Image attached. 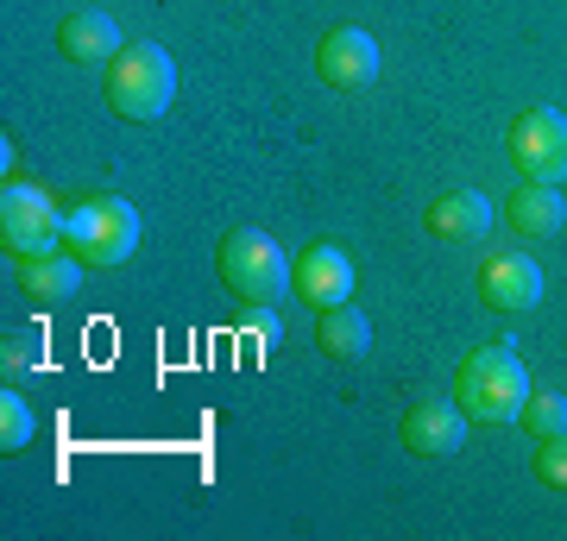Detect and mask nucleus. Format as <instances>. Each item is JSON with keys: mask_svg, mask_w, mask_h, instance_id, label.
<instances>
[{"mask_svg": "<svg viewBox=\"0 0 567 541\" xmlns=\"http://www.w3.org/2000/svg\"><path fill=\"white\" fill-rule=\"evenodd\" d=\"M454 403L466 409V422H486V428H498V422H517L529 403V365L517 346L505 341H486L473 346L461 365H454Z\"/></svg>", "mask_w": 567, "mask_h": 541, "instance_id": "nucleus-1", "label": "nucleus"}, {"mask_svg": "<svg viewBox=\"0 0 567 541\" xmlns=\"http://www.w3.org/2000/svg\"><path fill=\"white\" fill-rule=\"evenodd\" d=\"M102 101L133 126H152L171 114V101H177V63L171 51L152 39L140 44H121L114 63H102Z\"/></svg>", "mask_w": 567, "mask_h": 541, "instance_id": "nucleus-2", "label": "nucleus"}, {"mask_svg": "<svg viewBox=\"0 0 567 541\" xmlns=\"http://www.w3.org/2000/svg\"><path fill=\"white\" fill-rule=\"evenodd\" d=\"M63 252L82 271H114L140 252V208L121 196H89L63 215Z\"/></svg>", "mask_w": 567, "mask_h": 541, "instance_id": "nucleus-3", "label": "nucleus"}, {"mask_svg": "<svg viewBox=\"0 0 567 541\" xmlns=\"http://www.w3.org/2000/svg\"><path fill=\"white\" fill-rule=\"evenodd\" d=\"M215 271L240 302H278L290 290V252H284L265 227H234L215 246Z\"/></svg>", "mask_w": 567, "mask_h": 541, "instance_id": "nucleus-4", "label": "nucleus"}, {"mask_svg": "<svg viewBox=\"0 0 567 541\" xmlns=\"http://www.w3.org/2000/svg\"><path fill=\"white\" fill-rule=\"evenodd\" d=\"M0 252L13 264L44 259V252H63V208L44 196L39 183H13L0 189Z\"/></svg>", "mask_w": 567, "mask_h": 541, "instance_id": "nucleus-5", "label": "nucleus"}, {"mask_svg": "<svg viewBox=\"0 0 567 541\" xmlns=\"http://www.w3.org/2000/svg\"><path fill=\"white\" fill-rule=\"evenodd\" d=\"M505 158L524 183H567V114L555 107H524L505 126Z\"/></svg>", "mask_w": 567, "mask_h": 541, "instance_id": "nucleus-6", "label": "nucleus"}, {"mask_svg": "<svg viewBox=\"0 0 567 541\" xmlns=\"http://www.w3.org/2000/svg\"><path fill=\"white\" fill-rule=\"evenodd\" d=\"M316 76L341 95H365L379 82V39L365 25H334L322 44H316Z\"/></svg>", "mask_w": 567, "mask_h": 541, "instance_id": "nucleus-7", "label": "nucleus"}, {"mask_svg": "<svg viewBox=\"0 0 567 541\" xmlns=\"http://www.w3.org/2000/svg\"><path fill=\"white\" fill-rule=\"evenodd\" d=\"M473 296L498 309V315H524L543 302V264L529 259V252H492L480 259V278H473Z\"/></svg>", "mask_w": 567, "mask_h": 541, "instance_id": "nucleus-8", "label": "nucleus"}, {"mask_svg": "<svg viewBox=\"0 0 567 541\" xmlns=\"http://www.w3.org/2000/svg\"><path fill=\"white\" fill-rule=\"evenodd\" d=\"M398 441L416 460H447L466 441V409L461 403H442V397H416L404 409V422H398Z\"/></svg>", "mask_w": 567, "mask_h": 541, "instance_id": "nucleus-9", "label": "nucleus"}, {"mask_svg": "<svg viewBox=\"0 0 567 541\" xmlns=\"http://www.w3.org/2000/svg\"><path fill=\"white\" fill-rule=\"evenodd\" d=\"M290 290H297V302H309L322 315V309L353 296V259H347L341 246H303L290 259Z\"/></svg>", "mask_w": 567, "mask_h": 541, "instance_id": "nucleus-10", "label": "nucleus"}, {"mask_svg": "<svg viewBox=\"0 0 567 541\" xmlns=\"http://www.w3.org/2000/svg\"><path fill=\"white\" fill-rule=\"evenodd\" d=\"M492 221H498V208H492L486 189H442L435 201H423V227L435 233V240H447V246L486 240Z\"/></svg>", "mask_w": 567, "mask_h": 541, "instance_id": "nucleus-11", "label": "nucleus"}, {"mask_svg": "<svg viewBox=\"0 0 567 541\" xmlns=\"http://www.w3.org/2000/svg\"><path fill=\"white\" fill-rule=\"evenodd\" d=\"M505 221L517 240H555L567 227V196L555 183H517L505 196Z\"/></svg>", "mask_w": 567, "mask_h": 541, "instance_id": "nucleus-12", "label": "nucleus"}, {"mask_svg": "<svg viewBox=\"0 0 567 541\" xmlns=\"http://www.w3.org/2000/svg\"><path fill=\"white\" fill-rule=\"evenodd\" d=\"M58 51L70 63H114L121 25L107 20V13H95V7H76V13H63V25H58Z\"/></svg>", "mask_w": 567, "mask_h": 541, "instance_id": "nucleus-13", "label": "nucleus"}, {"mask_svg": "<svg viewBox=\"0 0 567 541\" xmlns=\"http://www.w3.org/2000/svg\"><path fill=\"white\" fill-rule=\"evenodd\" d=\"M316 346L341 365L365 360V353H372V321H365V309H353V302L322 309V315H316Z\"/></svg>", "mask_w": 567, "mask_h": 541, "instance_id": "nucleus-14", "label": "nucleus"}, {"mask_svg": "<svg viewBox=\"0 0 567 541\" xmlns=\"http://www.w3.org/2000/svg\"><path fill=\"white\" fill-rule=\"evenodd\" d=\"M82 283V264L70 259V252H44V259H25L20 264V296L39 302V309H58V302L76 296Z\"/></svg>", "mask_w": 567, "mask_h": 541, "instance_id": "nucleus-15", "label": "nucleus"}, {"mask_svg": "<svg viewBox=\"0 0 567 541\" xmlns=\"http://www.w3.org/2000/svg\"><path fill=\"white\" fill-rule=\"evenodd\" d=\"M32 435H39V422H32V403L7 384L0 391V454H25L32 447Z\"/></svg>", "mask_w": 567, "mask_h": 541, "instance_id": "nucleus-16", "label": "nucleus"}, {"mask_svg": "<svg viewBox=\"0 0 567 541\" xmlns=\"http://www.w3.org/2000/svg\"><path fill=\"white\" fill-rule=\"evenodd\" d=\"M536 435V441H548V435H561L567 428V397H555V391H529V403H524V416H517Z\"/></svg>", "mask_w": 567, "mask_h": 541, "instance_id": "nucleus-17", "label": "nucleus"}, {"mask_svg": "<svg viewBox=\"0 0 567 541\" xmlns=\"http://www.w3.org/2000/svg\"><path fill=\"white\" fill-rule=\"evenodd\" d=\"M529 472H536V485H548V491H567V428L561 435H548V441H536Z\"/></svg>", "mask_w": 567, "mask_h": 541, "instance_id": "nucleus-18", "label": "nucleus"}, {"mask_svg": "<svg viewBox=\"0 0 567 541\" xmlns=\"http://www.w3.org/2000/svg\"><path fill=\"white\" fill-rule=\"evenodd\" d=\"M39 334H7L0 341V372H7V384H13V372H39Z\"/></svg>", "mask_w": 567, "mask_h": 541, "instance_id": "nucleus-19", "label": "nucleus"}]
</instances>
